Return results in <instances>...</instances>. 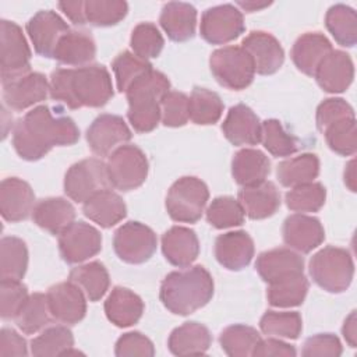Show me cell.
Masks as SVG:
<instances>
[{
	"label": "cell",
	"instance_id": "obj_13",
	"mask_svg": "<svg viewBox=\"0 0 357 357\" xmlns=\"http://www.w3.org/2000/svg\"><path fill=\"white\" fill-rule=\"evenodd\" d=\"M59 248L67 264H81L102 250V236L89 223L73 222L59 234Z\"/></svg>",
	"mask_w": 357,
	"mask_h": 357
},
{
	"label": "cell",
	"instance_id": "obj_36",
	"mask_svg": "<svg viewBox=\"0 0 357 357\" xmlns=\"http://www.w3.org/2000/svg\"><path fill=\"white\" fill-rule=\"evenodd\" d=\"M68 279L84 291L89 301L100 300L110 284L107 269L98 261L75 266L70 272Z\"/></svg>",
	"mask_w": 357,
	"mask_h": 357
},
{
	"label": "cell",
	"instance_id": "obj_51",
	"mask_svg": "<svg viewBox=\"0 0 357 357\" xmlns=\"http://www.w3.org/2000/svg\"><path fill=\"white\" fill-rule=\"evenodd\" d=\"M112 68L114 73L117 89L120 92H126L138 77L152 68V64L126 50L113 60Z\"/></svg>",
	"mask_w": 357,
	"mask_h": 357
},
{
	"label": "cell",
	"instance_id": "obj_33",
	"mask_svg": "<svg viewBox=\"0 0 357 357\" xmlns=\"http://www.w3.org/2000/svg\"><path fill=\"white\" fill-rule=\"evenodd\" d=\"M271 173L268 156L252 148H244L236 152L231 160V174L237 184L243 187L255 185L266 180Z\"/></svg>",
	"mask_w": 357,
	"mask_h": 357
},
{
	"label": "cell",
	"instance_id": "obj_44",
	"mask_svg": "<svg viewBox=\"0 0 357 357\" xmlns=\"http://www.w3.org/2000/svg\"><path fill=\"white\" fill-rule=\"evenodd\" d=\"M259 328L268 336L297 339L303 329V321L296 311H266L259 319Z\"/></svg>",
	"mask_w": 357,
	"mask_h": 357
},
{
	"label": "cell",
	"instance_id": "obj_58",
	"mask_svg": "<svg viewBox=\"0 0 357 357\" xmlns=\"http://www.w3.org/2000/svg\"><path fill=\"white\" fill-rule=\"evenodd\" d=\"M297 354L294 346L280 340V339H261L255 346L254 357H294Z\"/></svg>",
	"mask_w": 357,
	"mask_h": 357
},
{
	"label": "cell",
	"instance_id": "obj_32",
	"mask_svg": "<svg viewBox=\"0 0 357 357\" xmlns=\"http://www.w3.org/2000/svg\"><path fill=\"white\" fill-rule=\"evenodd\" d=\"M212 343L209 329L199 322H184L172 331L167 346L174 356L205 354Z\"/></svg>",
	"mask_w": 357,
	"mask_h": 357
},
{
	"label": "cell",
	"instance_id": "obj_49",
	"mask_svg": "<svg viewBox=\"0 0 357 357\" xmlns=\"http://www.w3.org/2000/svg\"><path fill=\"white\" fill-rule=\"evenodd\" d=\"M244 211L238 199L233 197H218L206 209V220L216 229H229L240 226L244 222Z\"/></svg>",
	"mask_w": 357,
	"mask_h": 357
},
{
	"label": "cell",
	"instance_id": "obj_24",
	"mask_svg": "<svg viewBox=\"0 0 357 357\" xmlns=\"http://www.w3.org/2000/svg\"><path fill=\"white\" fill-rule=\"evenodd\" d=\"M162 252L174 266H190L199 254V241L194 230L173 226L162 236Z\"/></svg>",
	"mask_w": 357,
	"mask_h": 357
},
{
	"label": "cell",
	"instance_id": "obj_21",
	"mask_svg": "<svg viewBox=\"0 0 357 357\" xmlns=\"http://www.w3.org/2000/svg\"><path fill=\"white\" fill-rule=\"evenodd\" d=\"M318 85L329 93L344 92L353 82L354 66L343 50H332L318 66L314 74Z\"/></svg>",
	"mask_w": 357,
	"mask_h": 357
},
{
	"label": "cell",
	"instance_id": "obj_42",
	"mask_svg": "<svg viewBox=\"0 0 357 357\" xmlns=\"http://www.w3.org/2000/svg\"><path fill=\"white\" fill-rule=\"evenodd\" d=\"M50 308L47 296L43 293H33L28 296L22 307L15 315L17 326L26 335H32L45 328L50 321Z\"/></svg>",
	"mask_w": 357,
	"mask_h": 357
},
{
	"label": "cell",
	"instance_id": "obj_9",
	"mask_svg": "<svg viewBox=\"0 0 357 357\" xmlns=\"http://www.w3.org/2000/svg\"><path fill=\"white\" fill-rule=\"evenodd\" d=\"M0 73L1 82L29 74L31 49L22 29L13 21L0 22Z\"/></svg>",
	"mask_w": 357,
	"mask_h": 357
},
{
	"label": "cell",
	"instance_id": "obj_6",
	"mask_svg": "<svg viewBox=\"0 0 357 357\" xmlns=\"http://www.w3.org/2000/svg\"><path fill=\"white\" fill-rule=\"evenodd\" d=\"M209 198L206 184L192 176L178 178L172 184L166 195L169 216L181 223H195L201 219Z\"/></svg>",
	"mask_w": 357,
	"mask_h": 357
},
{
	"label": "cell",
	"instance_id": "obj_50",
	"mask_svg": "<svg viewBox=\"0 0 357 357\" xmlns=\"http://www.w3.org/2000/svg\"><path fill=\"white\" fill-rule=\"evenodd\" d=\"M165 45V39L156 25L151 22L138 24L131 33L130 46L132 53L142 60L155 59L160 54Z\"/></svg>",
	"mask_w": 357,
	"mask_h": 357
},
{
	"label": "cell",
	"instance_id": "obj_5",
	"mask_svg": "<svg viewBox=\"0 0 357 357\" xmlns=\"http://www.w3.org/2000/svg\"><path fill=\"white\" fill-rule=\"evenodd\" d=\"M308 271L321 289L329 293H343L353 280L354 262L347 250L328 245L312 255Z\"/></svg>",
	"mask_w": 357,
	"mask_h": 357
},
{
	"label": "cell",
	"instance_id": "obj_4",
	"mask_svg": "<svg viewBox=\"0 0 357 357\" xmlns=\"http://www.w3.org/2000/svg\"><path fill=\"white\" fill-rule=\"evenodd\" d=\"M170 91L167 77L151 68L138 77L126 91L128 100L127 117L137 132H149L160 121V100Z\"/></svg>",
	"mask_w": 357,
	"mask_h": 357
},
{
	"label": "cell",
	"instance_id": "obj_53",
	"mask_svg": "<svg viewBox=\"0 0 357 357\" xmlns=\"http://www.w3.org/2000/svg\"><path fill=\"white\" fill-rule=\"evenodd\" d=\"M28 289L21 280L1 279L0 282V315L3 319H14L25 300Z\"/></svg>",
	"mask_w": 357,
	"mask_h": 357
},
{
	"label": "cell",
	"instance_id": "obj_41",
	"mask_svg": "<svg viewBox=\"0 0 357 357\" xmlns=\"http://www.w3.org/2000/svg\"><path fill=\"white\" fill-rule=\"evenodd\" d=\"M74 347V336L67 326L56 325L46 328L31 340V353L36 357L67 356Z\"/></svg>",
	"mask_w": 357,
	"mask_h": 357
},
{
	"label": "cell",
	"instance_id": "obj_8",
	"mask_svg": "<svg viewBox=\"0 0 357 357\" xmlns=\"http://www.w3.org/2000/svg\"><path fill=\"white\" fill-rule=\"evenodd\" d=\"M148 159L135 145H121L107 159L106 169L110 185L120 191L141 187L148 176Z\"/></svg>",
	"mask_w": 357,
	"mask_h": 357
},
{
	"label": "cell",
	"instance_id": "obj_23",
	"mask_svg": "<svg viewBox=\"0 0 357 357\" xmlns=\"http://www.w3.org/2000/svg\"><path fill=\"white\" fill-rule=\"evenodd\" d=\"M215 257L223 268L241 271L254 257V241L243 230L223 233L215 241Z\"/></svg>",
	"mask_w": 357,
	"mask_h": 357
},
{
	"label": "cell",
	"instance_id": "obj_16",
	"mask_svg": "<svg viewBox=\"0 0 357 357\" xmlns=\"http://www.w3.org/2000/svg\"><path fill=\"white\" fill-rule=\"evenodd\" d=\"M47 303L52 317L67 325L78 324L86 312L84 291L71 280L52 286L47 293Z\"/></svg>",
	"mask_w": 357,
	"mask_h": 357
},
{
	"label": "cell",
	"instance_id": "obj_17",
	"mask_svg": "<svg viewBox=\"0 0 357 357\" xmlns=\"http://www.w3.org/2000/svg\"><path fill=\"white\" fill-rule=\"evenodd\" d=\"M241 47L251 56L255 73L261 75L275 74L284 61V52L279 40L264 31L250 32Z\"/></svg>",
	"mask_w": 357,
	"mask_h": 357
},
{
	"label": "cell",
	"instance_id": "obj_45",
	"mask_svg": "<svg viewBox=\"0 0 357 357\" xmlns=\"http://www.w3.org/2000/svg\"><path fill=\"white\" fill-rule=\"evenodd\" d=\"M328 146L337 155L350 156L357 149V128L356 119L347 117L329 124L322 131Z\"/></svg>",
	"mask_w": 357,
	"mask_h": 357
},
{
	"label": "cell",
	"instance_id": "obj_29",
	"mask_svg": "<svg viewBox=\"0 0 357 357\" xmlns=\"http://www.w3.org/2000/svg\"><path fill=\"white\" fill-rule=\"evenodd\" d=\"M32 219L40 229L59 236L74 222L75 208L70 201L61 197L43 198L35 204Z\"/></svg>",
	"mask_w": 357,
	"mask_h": 357
},
{
	"label": "cell",
	"instance_id": "obj_3",
	"mask_svg": "<svg viewBox=\"0 0 357 357\" xmlns=\"http://www.w3.org/2000/svg\"><path fill=\"white\" fill-rule=\"evenodd\" d=\"M213 296V279L201 265L173 271L162 280V304L176 315H190L206 305Z\"/></svg>",
	"mask_w": 357,
	"mask_h": 357
},
{
	"label": "cell",
	"instance_id": "obj_7",
	"mask_svg": "<svg viewBox=\"0 0 357 357\" xmlns=\"http://www.w3.org/2000/svg\"><path fill=\"white\" fill-rule=\"evenodd\" d=\"M215 79L233 91L245 89L254 81L255 68L251 56L241 46H223L216 49L209 59Z\"/></svg>",
	"mask_w": 357,
	"mask_h": 357
},
{
	"label": "cell",
	"instance_id": "obj_48",
	"mask_svg": "<svg viewBox=\"0 0 357 357\" xmlns=\"http://www.w3.org/2000/svg\"><path fill=\"white\" fill-rule=\"evenodd\" d=\"M326 199V190L321 183H305L286 192V205L294 212H318Z\"/></svg>",
	"mask_w": 357,
	"mask_h": 357
},
{
	"label": "cell",
	"instance_id": "obj_46",
	"mask_svg": "<svg viewBox=\"0 0 357 357\" xmlns=\"http://www.w3.org/2000/svg\"><path fill=\"white\" fill-rule=\"evenodd\" d=\"M261 142L273 156H290L298 149L297 138L289 134L276 119H269L262 123Z\"/></svg>",
	"mask_w": 357,
	"mask_h": 357
},
{
	"label": "cell",
	"instance_id": "obj_52",
	"mask_svg": "<svg viewBox=\"0 0 357 357\" xmlns=\"http://www.w3.org/2000/svg\"><path fill=\"white\" fill-rule=\"evenodd\" d=\"M188 96L183 92L169 91L160 100V120L166 127H181L190 119Z\"/></svg>",
	"mask_w": 357,
	"mask_h": 357
},
{
	"label": "cell",
	"instance_id": "obj_28",
	"mask_svg": "<svg viewBox=\"0 0 357 357\" xmlns=\"http://www.w3.org/2000/svg\"><path fill=\"white\" fill-rule=\"evenodd\" d=\"M82 212L89 220L109 229L126 218L127 206L117 192L105 188L84 202Z\"/></svg>",
	"mask_w": 357,
	"mask_h": 357
},
{
	"label": "cell",
	"instance_id": "obj_57",
	"mask_svg": "<svg viewBox=\"0 0 357 357\" xmlns=\"http://www.w3.org/2000/svg\"><path fill=\"white\" fill-rule=\"evenodd\" d=\"M28 354L26 340L14 329L3 328L0 332V356L21 357Z\"/></svg>",
	"mask_w": 357,
	"mask_h": 357
},
{
	"label": "cell",
	"instance_id": "obj_18",
	"mask_svg": "<svg viewBox=\"0 0 357 357\" xmlns=\"http://www.w3.org/2000/svg\"><path fill=\"white\" fill-rule=\"evenodd\" d=\"M49 82L40 73H29L3 84L4 103L13 110L28 109L46 99Z\"/></svg>",
	"mask_w": 357,
	"mask_h": 357
},
{
	"label": "cell",
	"instance_id": "obj_1",
	"mask_svg": "<svg viewBox=\"0 0 357 357\" xmlns=\"http://www.w3.org/2000/svg\"><path fill=\"white\" fill-rule=\"evenodd\" d=\"M79 139V130L67 116H53L45 105L33 107L13 130V145L24 160H39L54 146H68Z\"/></svg>",
	"mask_w": 357,
	"mask_h": 357
},
{
	"label": "cell",
	"instance_id": "obj_39",
	"mask_svg": "<svg viewBox=\"0 0 357 357\" xmlns=\"http://www.w3.org/2000/svg\"><path fill=\"white\" fill-rule=\"evenodd\" d=\"M325 25L335 40L344 47H353L357 42V15L346 4L332 6L325 15Z\"/></svg>",
	"mask_w": 357,
	"mask_h": 357
},
{
	"label": "cell",
	"instance_id": "obj_37",
	"mask_svg": "<svg viewBox=\"0 0 357 357\" xmlns=\"http://www.w3.org/2000/svg\"><path fill=\"white\" fill-rule=\"evenodd\" d=\"M307 291L308 280L304 273H294L269 283L266 298L273 307H297L304 301Z\"/></svg>",
	"mask_w": 357,
	"mask_h": 357
},
{
	"label": "cell",
	"instance_id": "obj_27",
	"mask_svg": "<svg viewBox=\"0 0 357 357\" xmlns=\"http://www.w3.org/2000/svg\"><path fill=\"white\" fill-rule=\"evenodd\" d=\"M238 202L244 213L254 220L272 216L280 206V194L272 181L243 187L238 191Z\"/></svg>",
	"mask_w": 357,
	"mask_h": 357
},
{
	"label": "cell",
	"instance_id": "obj_40",
	"mask_svg": "<svg viewBox=\"0 0 357 357\" xmlns=\"http://www.w3.org/2000/svg\"><path fill=\"white\" fill-rule=\"evenodd\" d=\"M188 99L190 120L194 124L209 126L222 117L223 102L216 92L195 86Z\"/></svg>",
	"mask_w": 357,
	"mask_h": 357
},
{
	"label": "cell",
	"instance_id": "obj_26",
	"mask_svg": "<svg viewBox=\"0 0 357 357\" xmlns=\"http://www.w3.org/2000/svg\"><path fill=\"white\" fill-rule=\"evenodd\" d=\"M329 39L321 32L303 33L291 47V60L303 74L314 77L321 61L332 52Z\"/></svg>",
	"mask_w": 357,
	"mask_h": 357
},
{
	"label": "cell",
	"instance_id": "obj_55",
	"mask_svg": "<svg viewBox=\"0 0 357 357\" xmlns=\"http://www.w3.org/2000/svg\"><path fill=\"white\" fill-rule=\"evenodd\" d=\"M114 354L117 357H127V356L152 357L155 354V347H153V343L145 335L139 332H128L117 339Z\"/></svg>",
	"mask_w": 357,
	"mask_h": 357
},
{
	"label": "cell",
	"instance_id": "obj_30",
	"mask_svg": "<svg viewBox=\"0 0 357 357\" xmlns=\"http://www.w3.org/2000/svg\"><path fill=\"white\" fill-rule=\"evenodd\" d=\"M159 24L172 40L185 42L195 35L197 10L190 3H166L162 8Z\"/></svg>",
	"mask_w": 357,
	"mask_h": 357
},
{
	"label": "cell",
	"instance_id": "obj_22",
	"mask_svg": "<svg viewBox=\"0 0 357 357\" xmlns=\"http://www.w3.org/2000/svg\"><path fill=\"white\" fill-rule=\"evenodd\" d=\"M261 126L262 123L252 109L238 103L229 109L222 123V131L233 145H257L261 142Z\"/></svg>",
	"mask_w": 357,
	"mask_h": 357
},
{
	"label": "cell",
	"instance_id": "obj_12",
	"mask_svg": "<svg viewBox=\"0 0 357 357\" xmlns=\"http://www.w3.org/2000/svg\"><path fill=\"white\" fill-rule=\"evenodd\" d=\"M201 36L211 45H225L244 32L241 11L233 4H220L204 11L199 25Z\"/></svg>",
	"mask_w": 357,
	"mask_h": 357
},
{
	"label": "cell",
	"instance_id": "obj_34",
	"mask_svg": "<svg viewBox=\"0 0 357 357\" xmlns=\"http://www.w3.org/2000/svg\"><path fill=\"white\" fill-rule=\"evenodd\" d=\"M93 38L85 31H68L59 42L53 57L66 66L84 67L95 59Z\"/></svg>",
	"mask_w": 357,
	"mask_h": 357
},
{
	"label": "cell",
	"instance_id": "obj_43",
	"mask_svg": "<svg viewBox=\"0 0 357 357\" xmlns=\"http://www.w3.org/2000/svg\"><path fill=\"white\" fill-rule=\"evenodd\" d=\"M261 340L257 329L248 325H230L225 328L219 336L222 350L230 357L252 356V351Z\"/></svg>",
	"mask_w": 357,
	"mask_h": 357
},
{
	"label": "cell",
	"instance_id": "obj_14",
	"mask_svg": "<svg viewBox=\"0 0 357 357\" xmlns=\"http://www.w3.org/2000/svg\"><path fill=\"white\" fill-rule=\"evenodd\" d=\"M131 130L123 117L116 114L98 116L86 130V142L98 156H107L131 139Z\"/></svg>",
	"mask_w": 357,
	"mask_h": 357
},
{
	"label": "cell",
	"instance_id": "obj_35",
	"mask_svg": "<svg viewBox=\"0 0 357 357\" xmlns=\"http://www.w3.org/2000/svg\"><path fill=\"white\" fill-rule=\"evenodd\" d=\"M319 174V159L317 155L304 152L286 159L278 165L276 176L283 187H296L314 181Z\"/></svg>",
	"mask_w": 357,
	"mask_h": 357
},
{
	"label": "cell",
	"instance_id": "obj_10",
	"mask_svg": "<svg viewBox=\"0 0 357 357\" xmlns=\"http://www.w3.org/2000/svg\"><path fill=\"white\" fill-rule=\"evenodd\" d=\"M109 185L106 163L95 158L74 163L64 176V192L70 199L81 204Z\"/></svg>",
	"mask_w": 357,
	"mask_h": 357
},
{
	"label": "cell",
	"instance_id": "obj_2",
	"mask_svg": "<svg viewBox=\"0 0 357 357\" xmlns=\"http://www.w3.org/2000/svg\"><path fill=\"white\" fill-rule=\"evenodd\" d=\"M49 93L70 109L102 107L113 96L112 77L100 64L57 68L50 75Z\"/></svg>",
	"mask_w": 357,
	"mask_h": 357
},
{
	"label": "cell",
	"instance_id": "obj_61",
	"mask_svg": "<svg viewBox=\"0 0 357 357\" xmlns=\"http://www.w3.org/2000/svg\"><path fill=\"white\" fill-rule=\"evenodd\" d=\"M356 162L351 159L344 169V184L350 191H356Z\"/></svg>",
	"mask_w": 357,
	"mask_h": 357
},
{
	"label": "cell",
	"instance_id": "obj_20",
	"mask_svg": "<svg viewBox=\"0 0 357 357\" xmlns=\"http://www.w3.org/2000/svg\"><path fill=\"white\" fill-rule=\"evenodd\" d=\"M283 241L291 250L307 254L321 245L325 231L321 222L308 215L294 213L286 218L283 223Z\"/></svg>",
	"mask_w": 357,
	"mask_h": 357
},
{
	"label": "cell",
	"instance_id": "obj_56",
	"mask_svg": "<svg viewBox=\"0 0 357 357\" xmlns=\"http://www.w3.org/2000/svg\"><path fill=\"white\" fill-rule=\"evenodd\" d=\"M343 351L337 336L332 333H318L304 342L301 354L304 357H337Z\"/></svg>",
	"mask_w": 357,
	"mask_h": 357
},
{
	"label": "cell",
	"instance_id": "obj_60",
	"mask_svg": "<svg viewBox=\"0 0 357 357\" xmlns=\"http://www.w3.org/2000/svg\"><path fill=\"white\" fill-rule=\"evenodd\" d=\"M343 337L346 339L347 344L350 347L357 346V329H356V311H351L350 315L344 319L343 328H342Z\"/></svg>",
	"mask_w": 357,
	"mask_h": 357
},
{
	"label": "cell",
	"instance_id": "obj_47",
	"mask_svg": "<svg viewBox=\"0 0 357 357\" xmlns=\"http://www.w3.org/2000/svg\"><path fill=\"white\" fill-rule=\"evenodd\" d=\"M85 20L93 26H112L120 22L128 6L123 0H88L84 3Z\"/></svg>",
	"mask_w": 357,
	"mask_h": 357
},
{
	"label": "cell",
	"instance_id": "obj_54",
	"mask_svg": "<svg viewBox=\"0 0 357 357\" xmlns=\"http://www.w3.org/2000/svg\"><path fill=\"white\" fill-rule=\"evenodd\" d=\"M347 117H354L353 107L342 98H329L318 105L315 121L322 132L329 124Z\"/></svg>",
	"mask_w": 357,
	"mask_h": 357
},
{
	"label": "cell",
	"instance_id": "obj_62",
	"mask_svg": "<svg viewBox=\"0 0 357 357\" xmlns=\"http://www.w3.org/2000/svg\"><path fill=\"white\" fill-rule=\"evenodd\" d=\"M271 3H255V1H237V6H240L243 10H245L247 13H252V11H258L262 10L265 7H268Z\"/></svg>",
	"mask_w": 357,
	"mask_h": 357
},
{
	"label": "cell",
	"instance_id": "obj_59",
	"mask_svg": "<svg viewBox=\"0 0 357 357\" xmlns=\"http://www.w3.org/2000/svg\"><path fill=\"white\" fill-rule=\"evenodd\" d=\"M85 1H60L59 8L67 15V18L75 24V25H84L86 24L85 20V10H84Z\"/></svg>",
	"mask_w": 357,
	"mask_h": 357
},
{
	"label": "cell",
	"instance_id": "obj_19",
	"mask_svg": "<svg viewBox=\"0 0 357 357\" xmlns=\"http://www.w3.org/2000/svg\"><path fill=\"white\" fill-rule=\"evenodd\" d=\"M35 194L31 185L18 178L7 177L0 185V212L7 222H20L32 215Z\"/></svg>",
	"mask_w": 357,
	"mask_h": 357
},
{
	"label": "cell",
	"instance_id": "obj_31",
	"mask_svg": "<svg viewBox=\"0 0 357 357\" xmlns=\"http://www.w3.org/2000/svg\"><path fill=\"white\" fill-rule=\"evenodd\" d=\"M105 312L112 324L119 328H127L139 321L144 312V303L130 289L116 286L105 301Z\"/></svg>",
	"mask_w": 357,
	"mask_h": 357
},
{
	"label": "cell",
	"instance_id": "obj_38",
	"mask_svg": "<svg viewBox=\"0 0 357 357\" xmlns=\"http://www.w3.org/2000/svg\"><path fill=\"white\" fill-rule=\"evenodd\" d=\"M26 244L18 237H3L0 241V279L21 280L26 272Z\"/></svg>",
	"mask_w": 357,
	"mask_h": 357
},
{
	"label": "cell",
	"instance_id": "obj_15",
	"mask_svg": "<svg viewBox=\"0 0 357 357\" xmlns=\"http://www.w3.org/2000/svg\"><path fill=\"white\" fill-rule=\"evenodd\" d=\"M68 31L67 22L52 10L38 11L26 22V32L33 49L43 57H53L60 39Z\"/></svg>",
	"mask_w": 357,
	"mask_h": 357
},
{
	"label": "cell",
	"instance_id": "obj_25",
	"mask_svg": "<svg viewBox=\"0 0 357 357\" xmlns=\"http://www.w3.org/2000/svg\"><path fill=\"white\" fill-rule=\"evenodd\" d=\"M255 271L262 280L272 283L294 273H303L304 259L290 248H273L258 255Z\"/></svg>",
	"mask_w": 357,
	"mask_h": 357
},
{
	"label": "cell",
	"instance_id": "obj_11",
	"mask_svg": "<svg viewBox=\"0 0 357 357\" xmlns=\"http://www.w3.org/2000/svg\"><path fill=\"white\" fill-rule=\"evenodd\" d=\"M158 238L153 230L139 222L121 225L113 237L117 257L127 264H144L156 251Z\"/></svg>",
	"mask_w": 357,
	"mask_h": 357
}]
</instances>
